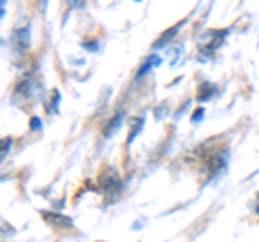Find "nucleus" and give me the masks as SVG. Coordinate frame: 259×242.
Segmentation results:
<instances>
[{
  "label": "nucleus",
  "mask_w": 259,
  "mask_h": 242,
  "mask_svg": "<svg viewBox=\"0 0 259 242\" xmlns=\"http://www.w3.org/2000/svg\"><path fill=\"white\" fill-rule=\"evenodd\" d=\"M13 46L18 48V50H26L28 46V30H15L13 33Z\"/></svg>",
  "instance_id": "nucleus-1"
},
{
  "label": "nucleus",
  "mask_w": 259,
  "mask_h": 242,
  "mask_svg": "<svg viewBox=\"0 0 259 242\" xmlns=\"http://www.w3.org/2000/svg\"><path fill=\"white\" fill-rule=\"evenodd\" d=\"M44 219L50 221L54 225H63V227H71V221L67 216H61V214H50V212H44Z\"/></svg>",
  "instance_id": "nucleus-2"
},
{
  "label": "nucleus",
  "mask_w": 259,
  "mask_h": 242,
  "mask_svg": "<svg viewBox=\"0 0 259 242\" xmlns=\"http://www.w3.org/2000/svg\"><path fill=\"white\" fill-rule=\"evenodd\" d=\"M102 186H104V190H106V192H110V190H112V186L119 188V180H117V175L112 177V180H110V177H104V180H102Z\"/></svg>",
  "instance_id": "nucleus-3"
},
{
  "label": "nucleus",
  "mask_w": 259,
  "mask_h": 242,
  "mask_svg": "<svg viewBox=\"0 0 259 242\" xmlns=\"http://www.w3.org/2000/svg\"><path fill=\"white\" fill-rule=\"evenodd\" d=\"M132 124H134V128H132V132H130V136H127V141H130V143H132V141H134V136L141 132V128H143V119H134Z\"/></svg>",
  "instance_id": "nucleus-4"
},
{
  "label": "nucleus",
  "mask_w": 259,
  "mask_h": 242,
  "mask_svg": "<svg viewBox=\"0 0 259 242\" xmlns=\"http://www.w3.org/2000/svg\"><path fill=\"white\" fill-rule=\"evenodd\" d=\"M175 33H177V26H175V28H171V30H168V33H166V35H162V39H158V42H156V44H153V46H156V48H160V46H164V44H166V42H168V39H171V37H173Z\"/></svg>",
  "instance_id": "nucleus-5"
},
{
  "label": "nucleus",
  "mask_w": 259,
  "mask_h": 242,
  "mask_svg": "<svg viewBox=\"0 0 259 242\" xmlns=\"http://www.w3.org/2000/svg\"><path fill=\"white\" fill-rule=\"evenodd\" d=\"M201 89H203V91L199 93V100H207L209 95H212V85H207V83H205V85L201 87Z\"/></svg>",
  "instance_id": "nucleus-6"
},
{
  "label": "nucleus",
  "mask_w": 259,
  "mask_h": 242,
  "mask_svg": "<svg viewBox=\"0 0 259 242\" xmlns=\"http://www.w3.org/2000/svg\"><path fill=\"white\" fill-rule=\"evenodd\" d=\"M121 117H123V115H121V112H119L117 119H115V121H110V126H108V130H106V136H108L110 132H115L117 128H119V121H121Z\"/></svg>",
  "instance_id": "nucleus-7"
},
{
  "label": "nucleus",
  "mask_w": 259,
  "mask_h": 242,
  "mask_svg": "<svg viewBox=\"0 0 259 242\" xmlns=\"http://www.w3.org/2000/svg\"><path fill=\"white\" fill-rule=\"evenodd\" d=\"M201 117H203V108H197L192 112V124H197V121H201Z\"/></svg>",
  "instance_id": "nucleus-8"
},
{
  "label": "nucleus",
  "mask_w": 259,
  "mask_h": 242,
  "mask_svg": "<svg viewBox=\"0 0 259 242\" xmlns=\"http://www.w3.org/2000/svg\"><path fill=\"white\" fill-rule=\"evenodd\" d=\"M39 126H41V121H39L37 117H32L30 119V128H32V130H39Z\"/></svg>",
  "instance_id": "nucleus-9"
},
{
  "label": "nucleus",
  "mask_w": 259,
  "mask_h": 242,
  "mask_svg": "<svg viewBox=\"0 0 259 242\" xmlns=\"http://www.w3.org/2000/svg\"><path fill=\"white\" fill-rule=\"evenodd\" d=\"M11 147V139H5V143H3V158L7 156V149Z\"/></svg>",
  "instance_id": "nucleus-10"
}]
</instances>
